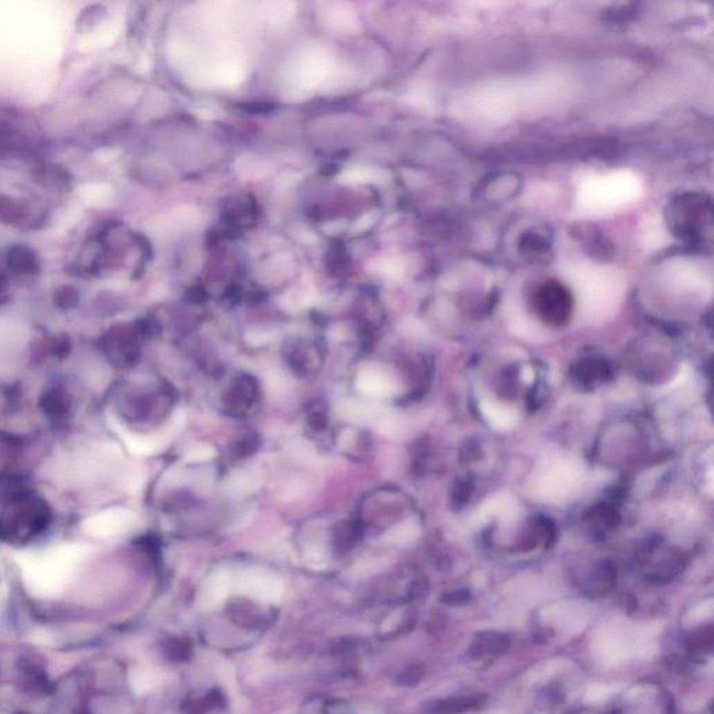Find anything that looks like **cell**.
Returning <instances> with one entry per match:
<instances>
[{"mask_svg": "<svg viewBox=\"0 0 714 714\" xmlns=\"http://www.w3.org/2000/svg\"><path fill=\"white\" fill-rule=\"evenodd\" d=\"M481 411L493 427L497 430H511L517 426L519 415L511 406L501 405L493 399H481Z\"/></svg>", "mask_w": 714, "mask_h": 714, "instance_id": "obj_13", "label": "cell"}, {"mask_svg": "<svg viewBox=\"0 0 714 714\" xmlns=\"http://www.w3.org/2000/svg\"><path fill=\"white\" fill-rule=\"evenodd\" d=\"M161 681L158 672L149 667H135L130 672V684L139 695L149 694L157 688Z\"/></svg>", "mask_w": 714, "mask_h": 714, "instance_id": "obj_15", "label": "cell"}, {"mask_svg": "<svg viewBox=\"0 0 714 714\" xmlns=\"http://www.w3.org/2000/svg\"><path fill=\"white\" fill-rule=\"evenodd\" d=\"M7 263H11L12 265L20 268V270H26V268L35 267L38 260L30 247L19 244V246L11 247V250L7 254Z\"/></svg>", "mask_w": 714, "mask_h": 714, "instance_id": "obj_16", "label": "cell"}, {"mask_svg": "<svg viewBox=\"0 0 714 714\" xmlns=\"http://www.w3.org/2000/svg\"><path fill=\"white\" fill-rule=\"evenodd\" d=\"M232 592L261 603H277L283 595V583L268 571L246 570L232 578Z\"/></svg>", "mask_w": 714, "mask_h": 714, "instance_id": "obj_5", "label": "cell"}, {"mask_svg": "<svg viewBox=\"0 0 714 714\" xmlns=\"http://www.w3.org/2000/svg\"><path fill=\"white\" fill-rule=\"evenodd\" d=\"M418 534V525L413 520H405V522L396 525L395 527H392L388 534H386V540L389 543L401 544L415 540Z\"/></svg>", "mask_w": 714, "mask_h": 714, "instance_id": "obj_17", "label": "cell"}, {"mask_svg": "<svg viewBox=\"0 0 714 714\" xmlns=\"http://www.w3.org/2000/svg\"><path fill=\"white\" fill-rule=\"evenodd\" d=\"M260 474L254 471L243 469L232 474L227 481V493L232 495H244V494L253 493L260 488Z\"/></svg>", "mask_w": 714, "mask_h": 714, "instance_id": "obj_14", "label": "cell"}, {"mask_svg": "<svg viewBox=\"0 0 714 714\" xmlns=\"http://www.w3.org/2000/svg\"><path fill=\"white\" fill-rule=\"evenodd\" d=\"M537 303L547 310V313L560 314L565 311L570 303V293L561 283L550 280L537 289Z\"/></svg>", "mask_w": 714, "mask_h": 714, "instance_id": "obj_11", "label": "cell"}, {"mask_svg": "<svg viewBox=\"0 0 714 714\" xmlns=\"http://www.w3.org/2000/svg\"><path fill=\"white\" fill-rule=\"evenodd\" d=\"M668 226L675 236L694 246H702L711 236V203L703 196L682 195L668 204Z\"/></svg>", "mask_w": 714, "mask_h": 714, "instance_id": "obj_3", "label": "cell"}, {"mask_svg": "<svg viewBox=\"0 0 714 714\" xmlns=\"http://www.w3.org/2000/svg\"><path fill=\"white\" fill-rule=\"evenodd\" d=\"M582 469L570 459L557 462L547 469L537 483V493L543 500L560 503L572 495L580 486Z\"/></svg>", "mask_w": 714, "mask_h": 714, "instance_id": "obj_4", "label": "cell"}, {"mask_svg": "<svg viewBox=\"0 0 714 714\" xmlns=\"http://www.w3.org/2000/svg\"><path fill=\"white\" fill-rule=\"evenodd\" d=\"M180 418H173L172 425L165 428L164 432L154 433V434H134L116 423V420H111V426L115 428V432L120 435L126 447L129 448V451L133 455L150 457V455L158 454L169 444V440L175 433V428L180 427V423H179Z\"/></svg>", "mask_w": 714, "mask_h": 714, "instance_id": "obj_7", "label": "cell"}, {"mask_svg": "<svg viewBox=\"0 0 714 714\" xmlns=\"http://www.w3.org/2000/svg\"><path fill=\"white\" fill-rule=\"evenodd\" d=\"M657 626L616 619L597 631L592 652L603 665H619L655 655L658 646Z\"/></svg>", "mask_w": 714, "mask_h": 714, "instance_id": "obj_2", "label": "cell"}, {"mask_svg": "<svg viewBox=\"0 0 714 714\" xmlns=\"http://www.w3.org/2000/svg\"><path fill=\"white\" fill-rule=\"evenodd\" d=\"M338 413L346 420L357 423V425L374 423L375 418L382 416L380 406L372 405L369 402L355 401V399L341 402L338 406Z\"/></svg>", "mask_w": 714, "mask_h": 714, "instance_id": "obj_12", "label": "cell"}, {"mask_svg": "<svg viewBox=\"0 0 714 714\" xmlns=\"http://www.w3.org/2000/svg\"><path fill=\"white\" fill-rule=\"evenodd\" d=\"M89 551L88 544L60 543L43 551H24L17 556V563L27 589L34 596L52 599L66 587Z\"/></svg>", "mask_w": 714, "mask_h": 714, "instance_id": "obj_1", "label": "cell"}, {"mask_svg": "<svg viewBox=\"0 0 714 714\" xmlns=\"http://www.w3.org/2000/svg\"><path fill=\"white\" fill-rule=\"evenodd\" d=\"M357 389L369 398H389L396 392L395 380L379 367H367L357 377Z\"/></svg>", "mask_w": 714, "mask_h": 714, "instance_id": "obj_8", "label": "cell"}, {"mask_svg": "<svg viewBox=\"0 0 714 714\" xmlns=\"http://www.w3.org/2000/svg\"><path fill=\"white\" fill-rule=\"evenodd\" d=\"M329 73V58L324 53L313 52L304 57L296 69L297 81L304 87L314 86Z\"/></svg>", "mask_w": 714, "mask_h": 714, "instance_id": "obj_10", "label": "cell"}, {"mask_svg": "<svg viewBox=\"0 0 714 714\" xmlns=\"http://www.w3.org/2000/svg\"><path fill=\"white\" fill-rule=\"evenodd\" d=\"M215 451L208 444H196L188 448L185 454V461L205 462L214 457Z\"/></svg>", "mask_w": 714, "mask_h": 714, "instance_id": "obj_18", "label": "cell"}, {"mask_svg": "<svg viewBox=\"0 0 714 714\" xmlns=\"http://www.w3.org/2000/svg\"><path fill=\"white\" fill-rule=\"evenodd\" d=\"M139 518L133 511L115 507L91 515L81 524L82 530L94 539H111L134 529Z\"/></svg>", "mask_w": 714, "mask_h": 714, "instance_id": "obj_6", "label": "cell"}, {"mask_svg": "<svg viewBox=\"0 0 714 714\" xmlns=\"http://www.w3.org/2000/svg\"><path fill=\"white\" fill-rule=\"evenodd\" d=\"M232 578L234 576L226 570H219L212 573L205 580L204 586L201 589V607L205 610H212L221 606L232 593Z\"/></svg>", "mask_w": 714, "mask_h": 714, "instance_id": "obj_9", "label": "cell"}]
</instances>
